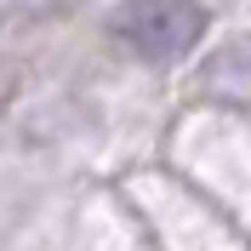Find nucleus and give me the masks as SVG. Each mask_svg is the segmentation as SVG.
Wrapping results in <instances>:
<instances>
[{
    "label": "nucleus",
    "instance_id": "nucleus-1",
    "mask_svg": "<svg viewBox=\"0 0 251 251\" xmlns=\"http://www.w3.org/2000/svg\"><path fill=\"white\" fill-rule=\"evenodd\" d=\"M114 29L143 63H177L205 34V6H131Z\"/></svg>",
    "mask_w": 251,
    "mask_h": 251
}]
</instances>
